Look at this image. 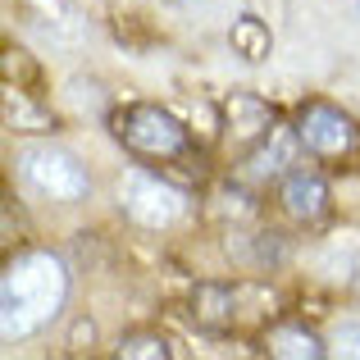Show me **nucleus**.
<instances>
[{"instance_id": "11", "label": "nucleus", "mask_w": 360, "mask_h": 360, "mask_svg": "<svg viewBox=\"0 0 360 360\" xmlns=\"http://www.w3.org/2000/svg\"><path fill=\"white\" fill-rule=\"evenodd\" d=\"M229 46L242 55L246 64H260L264 55H269L274 37H269V27H264V18H255V14H238V18H233V27H229Z\"/></svg>"}, {"instance_id": "3", "label": "nucleus", "mask_w": 360, "mask_h": 360, "mask_svg": "<svg viewBox=\"0 0 360 360\" xmlns=\"http://www.w3.org/2000/svg\"><path fill=\"white\" fill-rule=\"evenodd\" d=\"M18 178H23L37 196L64 201V205L87 201V192H91V174L82 169V160L64 146H27L23 155H18Z\"/></svg>"}, {"instance_id": "10", "label": "nucleus", "mask_w": 360, "mask_h": 360, "mask_svg": "<svg viewBox=\"0 0 360 360\" xmlns=\"http://www.w3.org/2000/svg\"><path fill=\"white\" fill-rule=\"evenodd\" d=\"M269 356L283 360H324L328 347L319 333H310L306 324H274L269 328Z\"/></svg>"}, {"instance_id": "9", "label": "nucleus", "mask_w": 360, "mask_h": 360, "mask_svg": "<svg viewBox=\"0 0 360 360\" xmlns=\"http://www.w3.org/2000/svg\"><path fill=\"white\" fill-rule=\"evenodd\" d=\"M5 123L14 132H55V115L27 96L18 82H5Z\"/></svg>"}, {"instance_id": "4", "label": "nucleus", "mask_w": 360, "mask_h": 360, "mask_svg": "<svg viewBox=\"0 0 360 360\" xmlns=\"http://www.w3.org/2000/svg\"><path fill=\"white\" fill-rule=\"evenodd\" d=\"M119 210L128 214L137 229H174L187 214V196L178 192L169 178L137 169V174H128L119 183Z\"/></svg>"}, {"instance_id": "12", "label": "nucleus", "mask_w": 360, "mask_h": 360, "mask_svg": "<svg viewBox=\"0 0 360 360\" xmlns=\"http://www.w3.org/2000/svg\"><path fill=\"white\" fill-rule=\"evenodd\" d=\"M115 352L123 360H169V356H174V347H169L160 333H123Z\"/></svg>"}, {"instance_id": "2", "label": "nucleus", "mask_w": 360, "mask_h": 360, "mask_svg": "<svg viewBox=\"0 0 360 360\" xmlns=\"http://www.w3.org/2000/svg\"><path fill=\"white\" fill-rule=\"evenodd\" d=\"M110 128H115V137L141 160H178V155H187V146H192L187 123L178 119L174 110L150 105V101H137V105L115 110Z\"/></svg>"}, {"instance_id": "13", "label": "nucleus", "mask_w": 360, "mask_h": 360, "mask_svg": "<svg viewBox=\"0 0 360 360\" xmlns=\"http://www.w3.org/2000/svg\"><path fill=\"white\" fill-rule=\"evenodd\" d=\"M23 78L27 82L37 78V64L27 60L23 51H5V82H18V87H23Z\"/></svg>"}, {"instance_id": "8", "label": "nucleus", "mask_w": 360, "mask_h": 360, "mask_svg": "<svg viewBox=\"0 0 360 360\" xmlns=\"http://www.w3.org/2000/svg\"><path fill=\"white\" fill-rule=\"evenodd\" d=\"M192 319L205 333H224L238 319V292L229 283H196L192 288Z\"/></svg>"}, {"instance_id": "14", "label": "nucleus", "mask_w": 360, "mask_h": 360, "mask_svg": "<svg viewBox=\"0 0 360 360\" xmlns=\"http://www.w3.org/2000/svg\"><path fill=\"white\" fill-rule=\"evenodd\" d=\"M333 352H342V356L360 360V324H356V319L338 324V333H333Z\"/></svg>"}, {"instance_id": "7", "label": "nucleus", "mask_w": 360, "mask_h": 360, "mask_svg": "<svg viewBox=\"0 0 360 360\" xmlns=\"http://www.w3.org/2000/svg\"><path fill=\"white\" fill-rule=\"evenodd\" d=\"M224 128H229V137L238 141V146H260L264 137L274 132V110L269 101L251 96V91H233L229 105H224Z\"/></svg>"}, {"instance_id": "1", "label": "nucleus", "mask_w": 360, "mask_h": 360, "mask_svg": "<svg viewBox=\"0 0 360 360\" xmlns=\"http://www.w3.org/2000/svg\"><path fill=\"white\" fill-rule=\"evenodd\" d=\"M69 301V264L55 251H18L0 274V338L27 342L51 319H60Z\"/></svg>"}, {"instance_id": "6", "label": "nucleus", "mask_w": 360, "mask_h": 360, "mask_svg": "<svg viewBox=\"0 0 360 360\" xmlns=\"http://www.w3.org/2000/svg\"><path fill=\"white\" fill-rule=\"evenodd\" d=\"M278 201L292 219L315 224V219L328 214V183L315 169H288V174H283V187H278Z\"/></svg>"}, {"instance_id": "5", "label": "nucleus", "mask_w": 360, "mask_h": 360, "mask_svg": "<svg viewBox=\"0 0 360 360\" xmlns=\"http://www.w3.org/2000/svg\"><path fill=\"white\" fill-rule=\"evenodd\" d=\"M297 137H301V150H310L315 160H342V155L356 150L360 132L338 105L310 101V105H301V115H297Z\"/></svg>"}]
</instances>
